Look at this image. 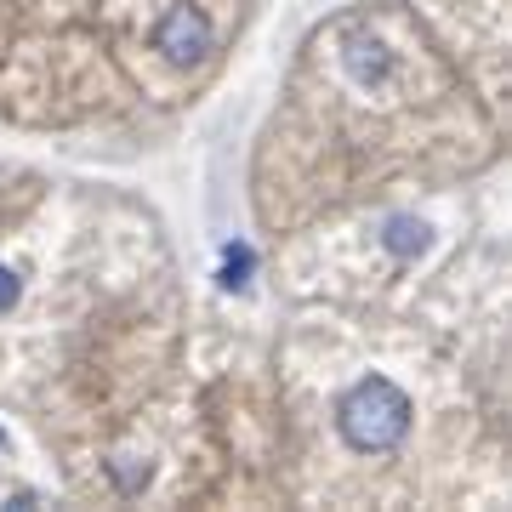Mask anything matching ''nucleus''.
<instances>
[{
    "instance_id": "obj_6",
    "label": "nucleus",
    "mask_w": 512,
    "mask_h": 512,
    "mask_svg": "<svg viewBox=\"0 0 512 512\" xmlns=\"http://www.w3.org/2000/svg\"><path fill=\"white\" fill-rule=\"evenodd\" d=\"M18 296H23L18 274H12V268H6V262H0V313H6V308H18Z\"/></svg>"
},
{
    "instance_id": "obj_5",
    "label": "nucleus",
    "mask_w": 512,
    "mask_h": 512,
    "mask_svg": "<svg viewBox=\"0 0 512 512\" xmlns=\"http://www.w3.org/2000/svg\"><path fill=\"white\" fill-rule=\"evenodd\" d=\"M251 245H228V262H222V285H228V291H245V285H251Z\"/></svg>"
},
{
    "instance_id": "obj_3",
    "label": "nucleus",
    "mask_w": 512,
    "mask_h": 512,
    "mask_svg": "<svg viewBox=\"0 0 512 512\" xmlns=\"http://www.w3.org/2000/svg\"><path fill=\"white\" fill-rule=\"evenodd\" d=\"M382 245H387L393 256H421V251H427V222L393 217V222H387V234H382Z\"/></svg>"
},
{
    "instance_id": "obj_2",
    "label": "nucleus",
    "mask_w": 512,
    "mask_h": 512,
    "mask_svg": "<svg viewBox=\"0 0 512 512\" xmlns=\"http://www.w3.org/2000/svg\"><path fill=\"white\" fill-rule=\"evenodd\" d=\"M154 46H160L165 63H177V69L205 63V52H211V18H205L200 6H171L160 18V29H154Z\"/></svg>"
},
{
    "instance_id": "obj_4",
    "label": "nucleus",
    "mask_w": 512,
    "mask_h": 512,
    "mask_svg": "<svg viewBox=\"0 0 512 512\" xmlns=\"http://www.w3.org/2000/svg\"><path fill=\"white\" fill-rule=\"evenodd\" d=\"M348 63H353L359 80H382V74H387V52L376 46V40H365V35L348 40Z\"/></svg>"
},
{
    "instance_id": "obj_1",
    "label": "nucleus",
    "mask_w": 512,
    "mask_h": 512,
    "mask_svg": "<svg viewBox=\"0 0 512 512\" xmlns=\"http://www.w3.org/2000/svg\"><path fill=\"white\" fill-rule=\"evenodd\" d=\"M336 427H342V439L353 450H365V456H382L393 444L410 433V399H404V387H393L387 376H365V382H353L342 399H336Z\"/></svg>"
}]
</instances>
